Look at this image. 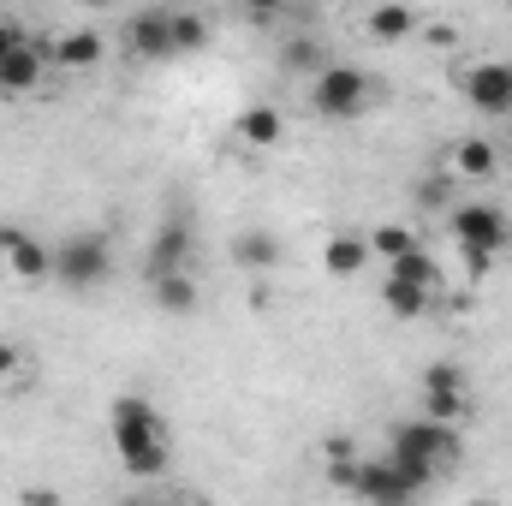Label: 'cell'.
<instances>
[{
    "label": "cell",
    "instance_id": "cell-17",
    "mask_svg": "<svg viewBox=\"0 0 512 506\" xmlns=\"http://www.w3.org/2000/svg\"><path fill=\"white\" fill-rule=\"evenodd\" d=\"M429 304H435V286H417V280H399V274H387L382 280V310L387 316H399V322H423Z\"/></svg>",
    "mask_w": 512,
    "mask_h": 506
},
{
    "label": "cell",
    "instance_id": "cell-14",
    "mask_svg": "<svg viewBox=\"0 0 512 506\" xmlns=\"http://www.w3.org/2000/svg\"><path fill=\"white\" fill-rule=\"evenodd\" d=\"M149 298H155L161 316H191V310H197V280H191V268H161V274H149Z\"/></svg>",
    "mask_w": 512,
    "mask_h": 506
},
{
    "label": "cell",
    "instance_id": "cell-9",
    "mask_svg": "<svg viewBox=\"0 0 512 506\" xmlns=\"http://www.w3.org/2000/svg\"><path fill=\"white\" fill-rule=\"evenodd\" d=\"M0 256H6V274H18L24 286H36V280L54 274V251H48L30 227H18V221L0 227Z\"/></svg>",
    "mask_w": 512,
    "mask_h": 506
},
{
    "label": "cell",
    "instance_id": "cell-16",
    "mask_svg": "<svg viewBox=\"0 0 512 506\" xmlns=\"http://www.w3.org/2000/svg\"><path fill=\"white\" fill-rule=\"evenodd\" d=\"M376 256H370V239L364 233H334L328 245H322V274L328 280H352V274H364Z\"/></svg>",
    "mask_w": 512,
    "mask_h": 506
},
{
    "label": "cell",
    "instance_id": "cell-31",
    "mask_svg": "<svg viewBox=\"0 0 512 506\" xmlns=\"http://www.w3.org/2000/svg\"><path fill=\"white\" fill-rule=\"evenodd\" d=\"M90 6H102V0H90Z\"/></svg>",
    "mask_w": 512,
    "mask_h": 506
},
{
    "label": "cell",
    "instance_id": "cell-13",
    "mask_svg": "<svg viewBox=\"0 0 512 506\" xmlns=\"http://www.w3.org/2000/svg\"><path fill=\"white\" fill-rule=\"evenodd\" d=\"M42 72H48V54L24 36L12 54H0V96H30L42 84Z\"/></svg>",
    "mask_w": 512,
    "mask_h": 506
},
{
    "label": "cell",
    "instance_id": "cell-25",
    "mask_svg": "<svg viewBox=\"0 0 512 506\" xmlns=\"http://www.w3.org/2000/svg\"><path fill=\"white\" fill-rule=\"evenodd\" d=\"M24 346L18 340H0V387H12V381H24Z\"/></svg>",
    "mask_w": 512,
    "mask_h": 506
},
{
    "label": "cell",
    "instance_id": "cell-24",
    "mask_svg": "<svg viewBox=\"0 0 512 506\" xmlns=\"http://www.w3.org/2000/svg\"><path fill=\"white\" fill-rule=\"evenodd\" d=\"M495 262H501L495 245H465V239H459V268H465V280H489Z\"/></svg>",
    "mask_w": 512,
    "mask_h": 506
},
{
    "label": "cell",
    "instance_id": "cell-5",
    "mask_svg": "<svg viewBox=\"0 0 512 506\" xmlns=\"http://www.w3.org/2000/svg\"><path fill=\"white\" fill-rule=\"evenodd\" d=\"M334 483L352 489V495H364V501H411V495H423L387 453L382 459H358L352 453V465H334Z\"/></svg>",
    "mask_w": 512,
    "mask_h": 506
},
{
    "label": "cell",
    "instance_id": "cell-15",
    "mask_svg": "<svg viewBox=\"0 0 512 506\" xmlns=\"http://www.w3.org/2000/svg\"><path fill=\"white\" fill-rule=\"evenodd\" d=\"M417 6H405V0H382V6H370L364 12V36L370 42H411L417 36Z\"/></svg>",
    "mask_w": 512,
    "mask_h": 506
},
{
    "label": "cell",
    "instance_id": "cell-22",
    "mask_svg": "<svg viewBox=\"0 0 512 506\" xmlns=\"http://www.w3.org/2000/svg\"><path fill=\"white\" fill-rule=\"evenodd\" d=\"M209 18L203 12H191V6H173V48L179 54H197V48H209Z\"/></svg>",
    "mask_w": 512,
    "mask_h": 506
},
{
    "label": "cell",
    "instance_id": "cell-20",
    "mask_svg": "<svg viewBox=\"0 0 512 506\" xmlns=\"http://www.w3.org/2000/svg\"><path fill=\"white\" fill-rule=\"evenodd\" d=\"M185 256H191V227H185V221H167V227L155 233V245H149V274L185 268Z\"/></svg>",
    "mask_w": 512,
    "mask_h": 506
},
{
    "label": "cell",
    "instance_id": "cell-10",
    "mask_svg": "<svg viewBox=\"0 0 512 506\" xmlns=\"http://www.w3.org/2000/svg\"><path fill=\"white\" fill-rule=\"evenodd\" d=\"M126 48L137 60H173V6H149L126 24Z\"/></svg>",
    "mask_w": 512,
    "mask_h": 506
},
{
    "label": "cell",
    "instance_id": "cell-26",
    "mask_svg": "<svg viewBox=\"0 0 512 506\" xmlns=\"http://www.w3.org/2000/svg\"><path fill=\"white\" fill-rule=\"evenodd\" d=\"M417 36L441 54V48H459V24H447V18H435V24H417Z\"/></svg>",
    "mask_w": 512,
    "mask_h": 506
},
{
    "label": "cell",
    "instance_id": "cell-21",
    "mask_svg": "<svg viewBox=\"0 0 512 506\" xmlns=\"http://www.w3.org/2000/svg\"><path fill=\"white\" fill-rule=\"evenodd\" d=\"M364 239H370V256H376L382 268L393 262V256L417 251V227H411V221H376V227H370Z\"/></svg>",
    "mask_w": 512,
    "mask_h": 506
},
{
    "label": "cell",
    "instance_id": "cell-27",
    "mask_svg": "<svg viewBox=\"0 0 512 506\" xmlns=\"http://www.w3.org/2000/svg\"><path fill=\"white\" fill-rule=\"evenodd\" d=\"M286 66L316 72V66H328V60H322V48H316V42H304V36H298V42H286Z\"/></svg>",
    "mask_w": 512,
    "mask_h": 506
},
{
    "label": "cell",
    "instance_id": "cell-7",
    "mask_svg": "<svg viewBox=\"0 0 512 506\" xmlns=\"http://www.w3.org/2000/svg\"><path fill=\"white\" fill-rule=\"evenodd\" d=\"M441 173L453 179V185H489L495 173H501V149L489 143V137H453L447 143V155H441Z\"/></svg>",
    "mask_w": 512,
    "mask_h": 506
},
{
    "label": "cell",
    "instance_id": "cell-30",
    "mask_svg": "<svg viewBox=\"0 0 512 506\" xmlns=\"http://www.w3.org/2000/svg\"><path fill=\"white\" fill-rule=\"evenodd\" d=\"M0 280H6V256H0Z\"/></svg>",
    "mask_w": 512,
    "mask_h": 506
},
{
    "label": "cell",
    "instance_id": "cell-11",
    "mask_svg": "<svg viewBox=\"0 0 512 506\" xmlns=\"http://www.w3.org/2000/svg\"><path fill=\"white\" fill-rule=\"evenodd\" d=\"M48 60L78 78V72H96V66L108 60V42H102V30H84V24H78V30H60V36L48 42Z\"/></svg>",
    "mask_w": 512,
    "mask_h": 506
},
{
    "label": "cell",
    "instance_id": "cell-3",
    "mask_svg": "<svg viewBox=\"0 0 512 506\" xmlns=\"http://www.w3.org/2000/svg\"><path fill=\"white\" fill-rule=\"evenodd\" d=\"M370 102H376L370 72H358V66H316L310 72V114L352 126V120L370 114Z\"/></svg>",
    "mask_w": 512,
    "mask_h": 506
},
{
    "label": "cell",
    "instance_id": "cell-12",
    "mask_svg": "<svg viewBox=\"0 0 512 506\" xmlns=\"http://www.w3.org/2000/svg\"><path fill=\"white\" fill-rule=\"evenodd\" d=\"M280 137H286V114H280L274 102H251V108L233 114V143H239V149H256V155H262V149H274Z\"/></svg>",
    "mask_w": 512,
    "mask_h": 506
},
{
    "label": "cell",
    "instance_id": "cell-4",
    "mask_svg": "<svg viewBox=\"0 0 512 506\" xmlns=\"http://www.w3.org/2000/svg\"><path fill=\"white\" fill-rule=\"evenodd\" d=\"M54 274H60L72 292H90V286H102V280L114 274V245H108V233H96V227H78V233H66V239L54 245Z\"/></svg>",
    "mask_w": 512,
    "mask_h": 506
},
{
    "label": "cell",
    "instance_id": "cell-2",
    "mask_svg": "<svg viewBox=\"0 0 512 506\" xmlns=\"http://www.w3.org/2000/svg\"><path fill=\"white\" fill-rule=\"evenodd\" d=\"M387 459L417 483V489H429L435 477H447L459 459H465V441H459V429L453 423H435V417H405V423H393L387 429Z\"/></svg>",
    "mask_w": 512,
    "mask_h": 506
},
{
    "label": "cell",
    "instance_id": "cell-6",
    "mask_svg": "<svg viewBox=\"0 0 512 506\" xmlns=\"http://www.w3.org/2000/svg\"><path fill=\"white\" fill-rule=\"evenodd\" d=\"M459 96L483 120H512V60H477L459 72Z\"/></svg>",
    "mask_w": 512,
    "mask_h": 506
},
{
    "label": "cell",
    "instance_id": "cell-18",
    "mask_svg": "<svg viewBox=\"0 0 512 506\" xmlns=\"http://www.w3.org/2000/svg\"><path fill=\"white\" fill-rule=\"evenodd\" d=\"M233 262L251 268V274H268V268H280V239H274L268 227H245V233L233 239Z\"/></svg>",
    "mask_w": 512,
    "mask_h": 506
},
{
    "label": "cell",
    "instance_id": "cell-29",
    "mask_svg": "<svg viewBox=\"0 0 512 506\" xmlns=\"http://www.w3.org/2000/svg\"><path fill=\"white\" fill-rule=\"evenodd\" d=\"M18 42H24V30H18V24H12V18H6V12H0V54H12V48H18Z\"/></svg>",
    "mask_w": 512,
    "mask_h": 506
},
{
    "label": "cell",
    "instance_id": "cell-28",
    "mask_svg": "<svg viewBox=\"0 0 512 506\" xmlns=\"http://www.w3.org/2000/svg\"><path fill=\"white\" fill-rule=\"evenodd\" d=\"M423 387H465V370L459 364H429L423 370Z\"/></svg>",
    "mask_w": 512,
    "mask_h": 506
},
{
    "label": "cell",
    "instance_id": "cell-23",
    "mask_svg": "<svg viewBox=\"0 0 512 506\" xmlns=\"http://www.w3.org/2000/svg\"><path fill=\"white\" fill-rule=\"evenodd\" d=\"M387 274L417 280V286H441V262L423 251V245H417V251H405V256H393V262H387Z\"/></svg>",
    "mask_w": 512,
    "mask_h": 506
},
{
    "label": "cell",
    "instance_id": "cell-8",
    "mask_svg": "<svg viewBox=\"0 0 512 506\" xmlns=\"http://www.w3.org/2000/svg\"><path fill=\"white\" fill-rule=\"evenodd\" d=\"M447 233H453V245L465 239V245H495V251H507L512 221H507V209H495V203H459V209H447Z\"/></svg>",
    "mask_w": 512,
    "mask_h": 506
},
{
    "label": "cell",
    "instance_id": "cell-19",
    "mask_svg": "<svg viewBox=\"0 0 512 506\" xmlns=\"http://www.w3.org/2000/svg\"><path fill=\"white\" fill-rule=\"evenodd\" d=\"M417 411L435 417V423H465L471 417V387H423Z\"/></svg>",
    "mask_w": 512,
    "mask_h": 506
},
{
    "label": "cell",
    "instance_id": "cell-1",
    "mask_svg": "<svg viewBox=\"0 0 512 506\" xmlns=\"http://www.w3.org/2000/svg\"><path fill=\"white\" fill-rule=\"evenodd\" d=\"M108 435H114V453L131 477H161L167 459H173V435H167V417L143 399V393H120L108 405Z\"/></svg>",
    "mask_w": 512,
    "mask_h": 506
}]
</instances>
